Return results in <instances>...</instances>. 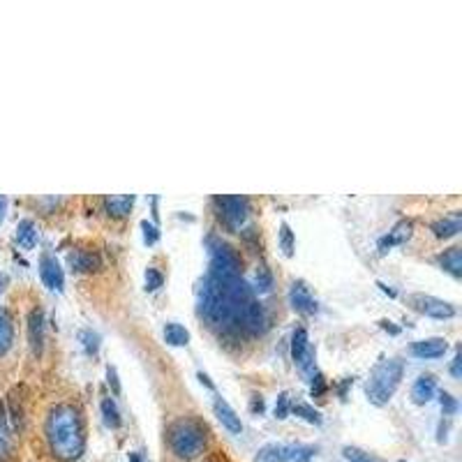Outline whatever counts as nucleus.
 Returning a JSON list of instances; mask_svg holds the SVG:
<instances>
[{
    "label": "nucleus",
    "instance_id": "nucleus-1",
    "mask_svg": "<svg viewBox=\"0 0 462 462\" xmlns=\"http://www.w3.org/2000/svg\"><path fill=\"white\" fill-rule=\"evenodd\" d=\"M45 437L51 456L61 462H74L85 451V430L79 409L70 402H58L49 409Z\"/></svg>",
    "mask_w": 462,
    "mask_h": 462
},
{
    "label": "nucleus",
    "instance_id": "nucleus-2",
    "mask_svg": "<svg viewBox=\"0 0 462 462\" xmlns=\"http://www.w3.org/2000/svg\"><path fill=\"white\" fill-rule=\"evenodd\" d=\"M167 442L176 458L196 460L199 456H203V451H206L208 430L199 418L183 416L167 427Z\"/></svg>",
    "mask_w": 462,
    "mask_h": 462
},
{
    "label": "nucleus",
    "instance_id": "nucleus-3",
    "mask_svg": "<svg viewBox=\"0 0 462 462\" xmlns=\"http://www.w3.org/2000/svg\"><path fill=\"white\" fill-rule=\"evenodd\" d=\"M402 370H405V365H402L400 358H384V361H379L372 367L370 379L365 384L367 400L377 407L386 405L393 398V393H396V389L400 386Z\"/></svg>",
    "mask_w": 462,
    "mask_h": 462
},
{
    "label": "nucleus",
    "instance_id": "nucleus-4",
    "mask_svg": "<svg viewBox=\"0 0 462 462\" xmlns=\"http://www.w3.org/2000/svg\"><path fill=\"white\" fill-rule=\"evenodd\" d=\"M241 268H243L241 256H238V252L234 250V247L227 245V243H218L215 250H213L208 278L227 282V280L241 278Z\"/></svg>",
    "mask_w": 462,
    "mask_h": 462
},
{
    "label": "nucleus",
    "instance_id": "nucleus-5",
    "mask_svg": "<svg viewBox=\"0 0 462 462\" xmlns=\"http://www.w3.org/2000/svg\"><path fill=\"white\" fill-rule=\"evenodd\" d=\"M409 305H412L416 312L432 316V319H451V316L456 314V307L451 303L442 301V298L427 296V294H412L409 296Z\"/></svg>",
    "mask_w": 462,
    "mask_h": 462
},
{
    "label": "nucleus",
    "instance_id": "nucleus-6",
    "mask_svg": "<svg viewBox=\"0 0 462 462\" xmlns=\"http://www.w3.org/2000/svg\"><path fill=\"white\" fill-rule=\"evenodd\" d=\"M215 203L229 225H241V222L247 218V213H250V201H247L245 196H238V194L218 196Z\"/></svg>",
    "mask_w": 462,
    "mask_h": 462
},
{
    "label": "nucleus",
    "instance_id": "nucleus-7",
    "mask_svg": "<svg viewBox=\"0 0 462 462\" xmlns=\"http://www.w3.org/2000/svg\"><path fill=\"white\" fill-rule=\"evenodd\" d=\"M241 328L250 333V336H259V333L266 328V312H263V305L259 301H254V298L250 303L243 305Z\"/></svg>",
    "mask_w": 462,
    "mask_h": 462
},
{
    "label": "nucleus",
    "instance_id": "nucleus-8",
    "mask_svg": "<svg viewBox=\"0 0 462 462\" xmlns=\"http://www.w3.org/2000/svg\"><path fill=\"white\" fill-rule=\"evenodd\" d=\"M40 278L45 282V287H49L51 292H61L65 285V273L51 254H42L40 259Z\"/></svg>",
    "mask_w": 462,
    "mask_h": 462
},
{
    "label": "nucleus",
    "instance_id": "nucleus-9",
    "mask_svg": "<svg viewBox=\"0 0 462 462\" xmlns=\"http://www.w3.org/2000/svg\"><path fill=\"white\" fill-rule=\"evenodd\" d=\"M289 303H292L294 310L301 312V314H314L316 312V301L303 280H296L292 289H289Z\"/></svg>",
    "mask_w": 462,
    "mask_h": 462
},
{
    "label": "nucleus",
    "instance_id": "nucleus-10",
    "mask_svg": "<svg viewBox=\"0 0 462 462\" xmlns=\"http://www.w3.org/2000/svg\"><path fill=\"white\" fill-rule=\"evenodd\" d=\"M28 342L32 354H42V347H45V312L40 307H32L28 314Z\"/></svg>",
    "mask_w": 462,
    "mask_h": 462
},
{
    "label": "nucleus",
    "instance_id": "nucleus-11",
    "mask_svg": "<svg viewBox=\"0 0 462 462\" xmlns=\"http://www.w3.org/2000/svg\"><path fill=\"white\" fill-rule=\"evenodd\" d=\"M449 342L444 338H427V340H418L409 347V352L416 358H439L446 354Z\"/></svg>",
    "mask_w": 462,
    "mask_h": 462
},
{
    "label": "nucleus",
    "instance_id": "nucleus-12",
    "mask_svg": "<svg viewBox=\"0 0 462 462\" xmlns=\"http://www.w3.org/2000/svg\"><path fill=\"white\" fill-rule=\"evenodd\" d=\"M298 456L296 446H287V444H266L256 453L254 462H287Z\"/></svg>",
    "mask_w": 462,
    "mask_h": 462
},
{
    "label": "nucleus",
    "instance_id": "nucleus-13",
    "mask_svg": "<svg viewBox=\"0 0 462 462\" xmlns=\"http://www.w3.org/2000/svg\"><path fill=\"white\" fill-rule=\"evenodd\" d=\"M213 412H215L218 416V421L227 427L229 432H234V434H241L243 430V423H241V416H238L234 409H231V405L227 400H222V398H215V402H213Z\"/></svg>",
    "mask_w": 462,
    "mask_h": 462
},
{
    "label": "nucleus",
    "instance_id": "nucleus-14",
    "mask_svg": "<svg viewBox=\"0 0 462 462\" xmlns=\"http://www.w3.org/2000/svg\"><path fill=\"white\" fill-rule=\"evenodd\" d=\"M292 356H294V361L303 367V370H310L312 354H310V345H307V331L305 328H296L294 331V336H292Z\"/></svg>",
    "mask_w": 462,
    "mask_h": 462
},
{
    "label": "nucleus",
    "instance_id": "nucleus-15",
    "mask_svg": "<svg viewBox=\"0 0 462 462\" xmlns=\"http://www.w3.org/2000/svg\"><path fill=\"white\" fill-rule=\"evenodd\" d=\"M67 261H70V266L76 271V273H88V271H97L100 268V254L97 252H90V250H74L67 256Z\"/></svg>",
    "mask_w": 462,
    "mask_h": 462
},
{
    "label": "nucleus",
    "instance_id": "nucleus-16",
    "mask_svg": "<svg viewBox=\"0 0 462 462\" xmlns=\"http://www.w3.org/2000/svg\"><path fill=\"white\" fill-rule=\"evenodd\" d=\"M434 391H437V379L432 374H421L412 386V400L416 405H425L434 398Z\"/></svg>",
    "mask_w": 462,
    "mask_h": 462
},
{
    "label": "nucleus",
    "instance_id": "nucleus-17",
    "mask_svg": "<svg viewBox=\"0 0 462 462\" xmlns=\"http://www.w3.org/2000/svg\"><path fill=\"white\" fill-rule=\"evenodd\" d=\"M409 236H412V222H409V220L398 222V225L393 227L386 236L379 238V252H389V247L405 243Z\"/></svg>",
    "mask_w": 462,
    "mask_h": 462
},
{
    "label": "nucleus",
    "instance_id": "nucleus-18",
    "mask_svg": "<svg viewBox=\"0 0 462 462\" xmlns=\"http://www.w3.org/2000/svg\"><path fill=\"white\" fill-rule=\"evenodd\" d=\"M134 206V194H109L105 199V208L111 218H125Z\"/></svg>",
    "mask_w": 462,
    "mask_h": 462
},
{
    "label": "nucleus",
    "instance_id": "nucleus-19",
    "mask_svg": "<svg viewBox=\"0 0 462 462\" xmlns=\"http://www.w3.org/2000/svg\"><path fill=\"white\" fill-rule=\"evenodd\" d=\"M460 227H462L460 211L453 213L451 218H444V220L432 222V231H434V236H437V238H451V236H456L458 231H460Z\"/></svg>",
    "mask_w": 462,
    "mask_h": 462
},
{
    "label": "nucleus",
    "instance_id": "nucleus-20",
    "mask_svg": "<svg viewBox=\"0 0 462 462\" xmlns=\"http://www.w3.org/2000/svg\"><path fill=\"white\" fill-rule=\"evenodd\" d=\"M14 342V324L7 310H0V356L10 352Z\"/></svg>",
    "mask_w": 462,
    "mask_h": 462
},
{
    "label": "nucleus",
    "instance_id": "nucleus-21",
    "mask_svg": "<svg viewBox=\"0 0 462 462\" xmlns=\"http://www.w3.org/2000/svg\"><path fill=\"white\" fill-rule=\"evenodd\" d=\"M16 243L25 250H32L37 243V229L32 225V220H21L19 225H16Z\"/></svg>",
    "mask_w": 462,
    "mask_h": 462
},
{
    "label": "nucleus",
    "instance_id": "nucleus-22",
    "mask_svg": "<svg viewBox=\"0 0 462 462\" xmlns=\"http://www.w3.org/2000/svg\"><path fill=\"white\" fill-rule=\"evenodd\" d=\"M439 263L446 268L451 276L460 278L462 276V256H460V247H449L439 254Z\"/></svg>",
    "mask_w": 462,
    "mask_h": 462
},
{
    "label": "nucleus",
    "instance_id": "nucleus-23",
    "mask_svg": "<svg viewBox=\"0 0 462 462\" xmlns=\"http://www.w3.org/2000/svg\"><path fill=\"white\" fill-rule=\"evenodd\" d=\"M165 340L171 347H185L187 342H190V333H187V328L181 326V324L171 321L165 326Z\"/></svg>",
    "mask_w": 462,
    "mask_h": 462
},
{
    "label": "nucleus",
    "instance_id": "nucleus-24",
    "mask_svg": "<svg viewBox=\"0 0 462 462\" xmlns=\"http://www.w3.org/2000/svg\"><path fill=\"white\" fill-rule=\"evenodd\" d=\"M102 414H105V423L109 427H121V412H118L116 402L111 398L102 400Z\"/></svg>",
    "mask_w": 462,
    "mask_h": 462
},
{
    "label": "nucleus",
    "instance_id": "nucleus-25",
    "mask_svg": "<svg viewBox=\"0 0 462 462\" xmlns=\"http://www.w3.org/2000/svg\"><path fill=\"white\" fill-rule=\"evenodd\" d=\"M292 412H294L296 416H301L303 421H307V423H314V425L321 423V414L316 412V409H312L310 405H305V402H298V405H294Z\"/></svg>",
    "mask_w": 462,
    "mask_h": 462
},
{
    "label": "nucleus",
    "instance_id": "nucleus-26",
    "mask_svg": "<svg viewBox=\"0 0 462 462\" xmlns=\"http://www.w3.org/2000/svg\"><path fill=\"white\" fill-rule=\"evenodd\" d=\"M280 247L287 256L294 254V231L289 229L287 222H282L280 225Z\"/></svg>",
    "mask_w": 462,
    "mask_h": 462
},
{
    "label": "nucleus",
    "instance_id": "nucleus-27",
    "mask_svg": "<svg viewBox=\"0 0 462 462\" xmlns=\"http://www.w3.org/2000/svg\"><path fill=\"white\" fill-rule=\"evenodd\" d=\"M271 287H273V276H271V271H268L266 266H261L259 271H256L254 289H256V292H268Z\"/></svg>",
    "mask_w": 462,
    "mask_h": 462
},
{
    "label": "nucleus",
    "instance_id": "nucleus-28",
    "mask_svg": "<svg viewBox=\"0 0 462 462\" xmlns=\"http://www.w3.org/2000/svg\"><path fill=\"white\" fill-rule=\"evenodd\" d=\"M79 338H81V342H83L85 354H97V349H100V336H97V333H93V331H81V333H79Z\"/></svg>",
    "mask_w": 462,
    "mask_h": 462
},
{
    "label": "nucleus",
    "instance_id": "nucleus-29",
    "mask_svg": "<svg viewBox=\"0 0 462 462\" xmlns=\"http://www.w3.org/2000/svg\"><path fill=\"white\" fill-rule=\"evenodd\" d=\"M10 416L16 427H23V407H21V402L16 400V389L10 393Z\"/></svg>",
    "mask_w": 462,
    "mask_h": 462
},
{
    "label": "nucleus",
    "instance_id": "nucleus-30",
    "mask_svg": "<svg viewBox=\"0 0 462 462\" xmlns=\"http://www.w3.org/2000/svg\"><path fill=\"white\" fill-rule=\"evenodd\" d=\"M439 405H442L444 416H451V414H456V412H458V400L453 398L451 393H446V391H442V393H439Z\"/></svg>",
    "mask_w": 462,
    "mask_h": 462
},
{
    "label": "nucleus",
    "instance_id": "nucleus-31",
    "mask_svg": "<svg viewBox=\"0 0 462 462\" xmlns=\"http://www.w3.org/2000/svg\"><path fill=\"white\" fill-rule=\"evenodd\" d=\"M345 458L349 460V462H377V460H372L367 453H363L361 449H354V446H345Z\"/></svg>",
    "mask_w": 462,
    "mask_h": 462
},
{
    "label": "nucleus",
    "instance_id": "nucleus-32",
    "mask_svg": "<svg viewBox=\"0 0 462 462\" xmlns=\"http://www.w3.org/2000/svg\"><path fill=\"white\" fill-rule=\"evenodd\" d=\"M289 409H292V405H289V393H280L278 396V402H276V418H287L289 416Z\"/></svg>",
    "mask_w": 462,
    "mask_h": 462
},
{
    "label": "nucleus",
    "instance_id": "nucleus-33",
    "mask_svg": "<svg viewBox=\"0 0 462 462\" xmlns=\"http://www.w3.org/2000/svg\"><path fill=\"white\" fill-rule=\"evenodd\" d=\"M141 229H143V241H146L148 245H155L158 243V238H160V231L155 225H150L148 220H143L141 222Z\"/></svg>",
    "mask_w": 462,
    "mask_h": 462
},
{
    "label": "nucleus",
    "instance_id": "nucleus-34",
    "mask_svg": "<svg viewBox=\"0 0 462 462\" xmlns=\"http://www.w3.org/2000/svg\"><path fill=\"white\" fill-rule=\"evenodd\" d=\"M162 282H165V278H162L160 271H155V268L146 271V289H148V292H155V289H160Z\"/></svg>",
    "mask_w": 462,
    "mask_h": 462
},
{
    "label": "nucleus",
    "instance_id": "nucleus-35",
    "mask_svg": "<svg viewBox=\"0 0 462 462\" xmlns=\"http://www.w3.org/2000/svg\"><path fill=\"white\" fill-rule=\"evenodd\" d=\"M12 456V444H10V434H5L0 430V460H7Z\"/></svg>",
    "mask_w": 462,
    "mask_h": 462
},
{
    "label": "nucleus",
    "instance_id": "nucleus-36",
    "mask_svg": "<svg viewBox=\"0 0 462 462\" xmlns=\"http://www.w3.org/2000/svg\"><path fill=\"white\" fill-rule=\"evenodd\" d=\"M324 391H326V381H324V377H321V374L316 372L314 377H312V389H310L312 398H319Z\"/></svg>",
    "mask_w": 462,
    "mask_h": 462
},
{
    "label": "nucleus",
    "instance_id": "nucleus-37",
    "mask_svg": "<svg viewBox=\"0 0 462 462\" xmlns=\"http://www.w3.org/2000/svg\"><path fill=\"white\" fill-rule=\"evenodd\" d=\"M107 377H109V386L114 389V393L118 396L121 393V381H118V374H116V367H107Z\"/></svg>",
    "mask_w": 462,
    "mask_h": 462
},
{
    "label": "nucleus",
    "instance_id": "nucleus-38",
    "mask_svg": "<svg viewBox=\"0 0 462 462\" xmlns=\"http://www.w3.org/2000/svg\"><path fill=\"white\" fill-rule=\"evenodd\" d=\"M451 374L456 379L462 377V354L460 352H456V358H453V363H451Z\"/></svg>",
    "mask_w": 462,
    "mask_h": 462
},
{
    "label": "nucleus",
    "instance_id": "nucleus-39",
    "mask_svg": "<svg viewBox=\"0 0 462 462\" xmlns=\"http://www.w3.org/2000/svg\"><path fill=\"white\" fill-rule=\"evenodd\" d=\"M263 407H266V405H263L261 396H254L252 402H250V409H252V412H254V414H261V412H263Z\"/></svg>",
    "mask_w": 462,
    "mask_h": 462
},
{
    "label": "nucleus",
    "instance_id": "nucleus-40",
    "mask_svg": "<svg viewBox=\"0 0 462 462\" xmlns=\"http://www.w3.org/2000/svg\"><path fill=\"white\" fill-rule=\"evenodd\" d=\"M5 213H7V196L0 194V225H3V220H5Z\"/></svg>",
    "mask_w": 462,
    "mask_h": 462
},
{
    "label": "nucleus",
    "instance_id": "nucleus-41",
    "mask_svg": "<svg viewBox=\"0 0 462 462\" xmlns=\"http://www.w3.org/2000/svg\"><path fill=\"white\" fill-rule=\"evenodd\" d=\"M379 326H381L384 331H389V333H393V336H398V333H400V328H396V326H391V321H386V319H384V321H379Z\"/></svg>",
    "mask_w": 462,
    "mask_h": 462
},
{
    "label": "nucleus",
    "instance_id": "nucleus-42",
    "mask_svg": "<svg viewBox=\"0 0 462 462\" xmlns=\"http://www.w3.org/2000/svg\"><path fill=\"white\" fill-rule=\"evenodd\" d=\"M310 456H312V449H307V451H303V453H298L296 462H310Z\"/></svg>",
    "mask_w": 462,
    "mask_h": 462
},
{
    "label": "nucleus",
    "instance_id": "nucleus-43",
    "mask_svg": "<svg viewBox=\"0 0 462 462\" xmlns=\"http://www.w3.org/2000/svg\"><path fill=\"white\" fill-rule=\"evenodd\" d=\"M199 381H201V384H206V386H208V389H213V384H211V379H208V377H206V374H203V372H199Z\"/></svg>",
    "mask_w": 462,
    "mask_h": 462
},
{
    "label": "nucleus",
    "instance_id": "nucleus-44",
    "mask_svg": "<svg viewBox=\"0 0 462 462\" xmlns=\"http://www.w3.org/2000/svg\"><path fill=\"white\" fill-rule=\"evenodd\" d=\"M127 460H130V462H143L139 453H130V456H127Z\"/></svg>",
    "mask_w": 462,
    "mask_h": 462
},
{
    "label": "nucleus",
    "instance_id": "nucleus-45",
    "mask_svg": "<svg viewBox=\"0 0 462 462\" xmlns=\"http://www.w3.org/2000/svg\"><path fill=\"white\" fill-rule=\"evenodd\" d=\"M5 285H7V276H5V273H0V292L5 289Z\"/></svg>",
    "mask_w": 462,
    "mask_h": 462
},
{
    "label": "nucleus",
    "instance_id": "nucleus-46",
    "mask_svg": "<svg viewBox=\"0 0 462 462\" xmlns=\"http://www.w3.org/2000/svg\"><path fill=\"white\" fill-rule=\"evenodd\" d=\"M203 462H225L222 458H208V460H203Z\"/></svg>",
    "mask_w": 462,
    "mask_h": 462
},
{
    "label": "nucleus",
    "instance_id": "nucleus-47",
    "mask_svg": "<svg viewBox=\"0 0 462 462\" xmlns=\"http://www.w3.org/2000/svg\"><path fill=\"white\" fill-rule=\"evenodd\" d=\"M400 462H402V460H400Z\"/></svg>",
    "mask_w": 462,
    "mask_h": 462
}]
</instances>
